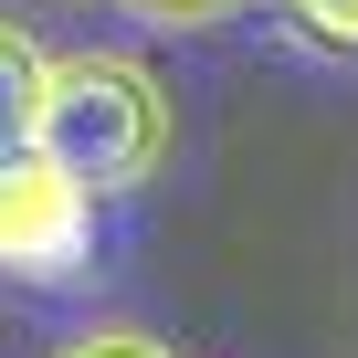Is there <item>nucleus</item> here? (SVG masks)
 Returning a JSON list of instances; mask_svg holds the SVG:
<instances>
[{"instance_id":"nucleus-1","label":"nucleus","mask_w":358,"mask_h":358,"mask_svg":"<svg viewBox=\"0 0 358 358\" xmlns=\"http://www.w3.org/2000/svg\"><path fill=\"white\" fill-rule=\"evenodd\" d=\"M32 148L53 169H74L85 190H137V179L169 169L179 148V95L148 53H116V43H74L53 53L43 74V116H32Z\"/></svg>"},{"instance_id":"nucleus-2","label":"nucleus","mask_w":358,"mask_h":358,"mask_svg":"<svg viewBox=\"0 0 358 358\" xmlns=\"http://www.w3.org/2000/svg\"><path fill=\"white\" fill-rule=\"evenodd\" d=\"M95 253V190L74 169H53L43 148L0 158V274L11 285H64Z\"/></svg>"},{"instance_id":"nucleus-3","label":"nucleus","mask_w":358,"mask_h":358,"mask_svg":"<svg viewBox=\"0 0 358 358\" xmlns=\"http://www.w3.org/2000/svg\"><path fill=\"white\" fill-rule=\"evenodd\" d=\"M43 74H53V53L32 43V22H11V11H0V158H22V148H32Z\"/></svg>"},{"instance_id":"nucleus-4","label":"nucleus","mask_w":358,"mask_h":358,"mask_svg":"<svg viewBox=\"0 0 358 358\" xmlns=\"http://www.w3.org/2000/svg\"><path fill=\"white\" fill-rule=\"evenodd\" d=\"M285 32L306 53H348L358 64V0H285Z\"/></svg>"},{"instance_id":"nucleus-5","label":"nucleus","mask_w":358,"mask_h":358,"mask_svg":"<svg viewBox=\"0 0 358 358\" xmlns=\"http://www.w3.org/2000/svg\"><path fill=\"white\" fill-rule=\"evenodd\" d=\"M116 11H137L148 32H222V22L253 11V0H116Z\"/></svg>"},{"instance_id":"nucleus-6","label":"nucleus","mask_w":358,"mask_h":358,"mask_svg":"<svg viewBox=\"0 0 358 358\" xmlns=\"http://www.w3.org/2000/svg\"><path fill=\"white\" fill-rule=\"evenodd\" d=\"M53 358H179V348L148 337V327H85V337H64Z\"/></svg>"}]
</instances>
